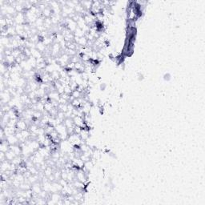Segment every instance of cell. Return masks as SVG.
Instances as JSON below:
<instances>
[{
    "instance_id": "6da1fadb",
    "label": "cell",
    "mask_w": 205,
    "mask_h": 205,
    "mask_svg": "<svg viewBox=\"0 0 205 205\" xmlns=\"http://www.w3.org/2000/svg\"><path fill=\"white\" fill-rule=\"evenodd\" d=\"M27 128H29V126L27 124V121L21 119H18L17 123H16V129L17 131H24V130H27Z\"/></svg>"
},
{
    "instance_id": "7a4b0ae2",
    "label": "cell",
    "mask_w": 205,
    "mask_h": 205,
    "mask_svg": "<svg viewBox=\"0 0 205 205\" xmlns=\"http://www.w3.org/2000/svg\"><path fill=\"white\" fill-rule=\"evenodd\" d=\"M15 134L7 136V137H6V139H6V141H7V143H9L10 145L20 144V143H19V141H18V138H17V136H16Z\"/></svg>"
}]
</instances>
